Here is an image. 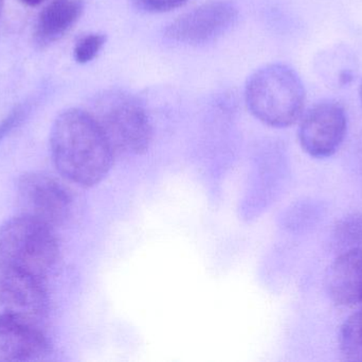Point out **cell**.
Masks as SVG:
<instances>
[{
	"mask_svg": "<svg viewBox=\"0 0 362 362\" xmlns=\"http://www.w3.org/2000/svg\"><path fill=\"white\" fill-rule=\"evenodd\" d=\"M334 238L344 251L362 249V213H354L338 221Z\"/></svg>",
	"mask_w": 362,
	"mask_h": 362,
	"instance_id": "13",
	"label": "cell"
},
{
	"mask_svg": "<svg viewBox=\"0 0 362 362\" xmlns=\"http://www.w3.org/2000/svg\"><path fill=\"white\" fill-rule=\"evenodd\" d=\"M348 131V119L337 102L325 101L313 106L302 119L299 140L310 157H331L344 142Z\"/></svg>",
	"mask_w": 362,
	"mask_h": 362,
	"instance_id": "8",
	"label": "cell"
},
{
	"mask_svg": "<svg viewBox=\"0 0 362 362\" xmlns=\"http://www.w3.org/2000/svg\"><path fill=\"white\" fill-rule=\"evenodd\" d=\"M361 103H362V84L361 86Z\"/></svg>",
	"mask_w": 362,
	"mask_h": 362,
	"instance_id": "19",
	"label": "cell"
},
{
	"mask_svg": "<svg viewBox=\"0 0 362 362\" xmlns=\"http://www.w3.org/2000/svg\"><path fill=\"white\" fill-rule=\"evenodd\" d=\"M327 293L340 306L362 304V249L344 251L325 278Z\"/></svg>",
	"mask_w": 362,
	"mask_h": 362,
	"instance_id": "9",
	"label": "cell"
},
{
	"mask_svg": "<svg viewBox=\"0 0 362 362\" xmlns=\"http://www.w3.org/2000/svg\"><path fill=\"white\" fill-rule=\"evenodd\" d=\"M17 199L23 215L53 229L65 225L74 208V199L67 187L42 172H27L18 179Z\"/></svg>",
	"mask_w": 362,
	"mask_h": 362,
	"instance_id": "5",
	"label": "cell"
},
{
	"mask_svg": "<svg viewBox=\"0 0 362 362\" xmlns=\"http://www.w3.org/2000/svg\"><path fill=\"white\" fill-rule=\"evenodd\" d=\"M2 6H4V0H0V16H1Z\"/></svg>",
	"mask_w": 362,
	"mask_h": 362,
	"instance_id": "18",
	"label": "cell"
},
{
	"mask_svg": "<svg viewBox=\"0 0 362 362\" xmlns=\"http://www.w3.org/2000/svg\"><path fill=\"white\" fill-rule=\"evenodd\" d=\"M238 13L236 4L230 0H212L180 15L167 26L165 35L181 44H206L229 31Z\"/></svg>",
	"mask_w": 362,
	"mask_h": 362,
	"instance_id": "7",
	"label": "cell"
},
{
	"mask_svg": "<svg viewBox=\"0 0 362 362\" xmlns=\"http://www.w3.org/2000/svg\"><path fill=\"white\" fill-rule=\"evenodd\" d=\"M106 36L102 33H91L83 36L74 48V59L78 63L86 64L95 60L105 45Z\"/></svg>",
	"mask_w": 362,
	"mask_h": 362,
	"instance_id": "14",
	"label": "cell"
},
{
	"mask_svg": "<svg viewBox=\"0 0 362 362\" xmlns=\"http://www.w3.org/2000/svg\"><path fill=\"white\" fill-rule=\"evenodd\" d=\"M245 97L255 118L270 127L286 128L301 116L305 89L293 68L285 64H269L248 79Z\"/></svg>",
	"mask_w": 362,
	"mask_h": 362,
	"instance_id": "2",
	"label": "cell"
},
{
	"mask_svg": "<svg viewBox=\"0 0 362 362\" xmlns=\"http://www.w3.org/2000/svg\"><path fill=\"white\" fill-rule=\"evenodd\" d=\"M53 227L27 215L14 217L0 227V263L42 281L59 259Z\"/></svg>",
	"mask_w": 362,
	"mask_h": 362,
	"instance_id": "3",
	"label": "cell"
},
{
	"mask_svg": "<svg viewBox=\"0 0 362 362\" xmlns=\"http://www.w3.org/2000/svg\"><path fill=\"white\" fill-rule=\"evenodd\" d=\"M50 151L57 171L86 188L105 179L116 154L97 118L80 108L64 111L55 119Z\"/></svg>",
	"mask_w": 362,
	"mask_h": 362,
	"instance_id": "1",
	"label": "cell"
},
{
	"mask_svg": "<svg viewBox=\"0 0 362 362\" xmlns=\"http://www.w3.org/2000/svg\"><path fill=\"white\" fill-rule=\"evenodd\" d=\"M132 1L136 8L144 12L163 13L180 8L189 0H132Z\"/></svg>",
	"mask_w": 362,
	"mask_h": 362,
	"instance_id": "15",
	"label": "cell"
},
{
	"mask_svg": "<svg viewBox=\"0 0 362 362\" xmlns=\"http://www.w3.org/2000/svg\"><path fill=\"white\" fill-rule=\"evenodd\" d=\"M47 310L48 297L42 281L0 263V320L33 325Z\"/></svg>",
	"mask_w": 362,
	"mask_h": 362,
	"instance_id": "6",
	"label": "cell"
},
{
	"mask_svg": "<svg viewBox=\"0 0 362 362\" xmlns=\"http://www.w3.org/2000/svg\"><path fill=\"white\" fill-rule=\"evenodd\" d=\"M339 348L348 361H362V310L354 312L342 324Z\"/></svg>",
	"mask_w": 362,
	"mask_h": 362,
	"instance_id": "12",
	"label": "cell"
},
{
	"mask_svg": "<svg viewBox=\"0 0 362 362\" xmlns=\"http://www.w3.org/2000/svg\"><path fill=\"white\" fill-rule=\"evenodd\" d=\"M49 352L48 340L34 325L0 320V362L38 361Z\"/></svg>",
	"mask_w": 362,
	"mask_h": 362,
	"instance_id": "10",
	"label": "cell"
},
{
	"mask_svg": "<svg viewBox=\"0 0 362 362\" xmlns=\"http://www.w3.org/2000/svg\"><path fill=\"white\" fill-rule=\"evenodd\" d=\"M82 0H52L38 17L36 40L40 44H51L65 35L82 16Z\"/></svg>",
	"mask_w": 362,
	"mask_h": 362,
	"instance_id": "11",
	"label": "cell"
},
{
	"mask_svg": "<svg viewBox=\"0 0 362 362\" xmlns=\"http://www.w3.org/2000/svg\"><path fill=\"white\" fill-rule=\"evenodd\" d=\"M95 114L115 153L140 155L150 148L153 128L141 102L127 91H104L95 101Z\"/></svg>",
	"mask_w": 362,
	"mask_h": 362,
	"instance_id": "4",
	"label": "cell"
},
{
	"mask_svg": "<svg viewBox=\"0 0 362 362\" xmlns=\"http://www.w3.org/2000/svg\"><path fill=\"white\" fill-rule=\"evenodd\" d=\"M21 1L29 6H37L46 0H21Z\"/></svg>",
	"mask_w": 362,
	"mask_h": 362,
	"instance_id": "17",
	"label": "cell"
},
{
	"mask_svg": "<svg viewBox=\"0 0 362 362\" xmlns=\"http://www.w3.org/2000/svg\"><path fill=\"white\" fill-rule=\"evenodd\" d=\"M23 116V110L21 108H15L1 123H0V140L21 120Z\"/></svg>",
	"mask_w": 362,
	"mask_h": 362,
	"instance_id": "16",
	"label": "cell"
}]
</instances>
